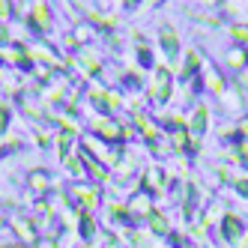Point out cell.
Masks as SVG:
<instances>
[{
	"instance_id": "cell-5",
	"label": "cell",
	"mask_w": 248,
	"mask_h": 248,
	"mask_svg": "<svg viewBox=\"0 0 248 248\" xmlns=\"http://www.w3.org/2000/svg\"><path fill=\"white\" fill-rule=\"evenodd\" d=\"M45 183H48V176H45L42 170H33V173H30V186L36 188V191H42V188H45Z\"/></svg>"
},
{
	"instance_id": "cell-10",
	"label": "cell",
	"mask_w": 248,
	"mask_h": 248,
	"mask_svg": "<svg viewBox=\"0 0 248 248\" xmlns=\"http://www.w3.org/2000/svg\"><path fill=\"white\" fill-rule=\"evenodd\" d=\"M6 39H9V33H6V27H0V45H6Z\"/></svg>"
},
{
	"instance_id": "cell-8",
	"label": "cell",
	"mask_w": 248,
	"mask_h": 248,
	"mask_svg": "<svg viewBox=\"0 0 248 248\" xmlns=\"http://www.w3.org/2000/svg\"><path fill=\"white\" fill-rule=\"evenodd\" d=\"M153 227H155V233H165V227H168V224H165L162 216H153Z\"/></svg>"
},
{
	"instance_id": "cell-3",
	"label": "cell",
	"mask_w": 248,
	"mask_h": 248,
	"mask_svg": "<svg viewBox=\"0 0 248 248\" xmlns=\"http://www.w3.org/2000/svg\"><path fill=\"white\" fill-rule=\"evenodd\" d=\"M132 212H135V216H150V201L138 194V198L132 201Z\"/></svg>"
},
{
	"instance_id": "cell-6",
	"label": "cell",
	"mask_w": 248,
	"mask_h": 248,
	"mask_svg": "<svg viewBox=\"0 0 248 248\" xmlns=\"http://www.w3.org/2000/svg\"><path fill=\"white\" fill-rule=\"evenodd\" d=\"M12 227L18 230V233H21L24 239H33V227H30L27 221H21V218H15V221H12Z\"/></svg>"
},
{
	"instance_id": "cell-7",
	"label": "cell",
	"mask_w": 248,
	"mask_h": 248,
	"mask_svg": "<svg viewBox=\"0 0 248 248\" xmlns=\"http://www.w3.org/2000/svg\"><path fill=\"white\" fill-rule=\"evenodd\" d=\"M162 42L168 48V54H173L176 51V36H173V30H162Z\"/></svg>"
},
{
	"instance_id": "cell-11",
	"label": "cell",
	"mask_w": 248,
	"mask_h": 248,
	"mask_svg": "<svg viewBox=\"0 0 248 248\" xmlns=\"http://www.w3.org/2000/svg\"><path fill=\"white\" fill-rule=\"evenodd\" d=\"M239 188H242V194H248V183H245V180L239 183Z\"/></svg>"
},
{
	"instance_id": "cell-4",
	"label": "cell",
	"mask_w": 248,
	"mask_h": 248,
	"mask_svg": "<svg viewBox=\"0 0 248 248\" xmlns=\"http://www.w3.org/2000/svg\"><path fill=\"white\" fill-rule=\"evenodd\" d=\"M168 87H170L168 75H165V72H158V78H155V96H158V99H165V96H168Z\"/></svg>"
},
{
	"instance_id": "cell-2",
	"label": "cell",
	"mask_w": 248,
	"mask_h": 248,
	"mask_svg": "<svg viewBox=\"0 0 248 248\" xmlns=\"http://www.w3.org/2000/svg\"><path fill=\"white\" fill-rule=\"evenodd\" d=\"M33 24H36V27H48V6H42V3H36V6H33Z\"/></svg>"
},
{
	"instance_id": "cell-12",
	"label": "cell",
	"mask_w": 248,
	"mask_h": 248,
	"mask_svg": "<svg viewBox=\"0 0 248 248\" xmlns=\"http://www.w3.org/2000/svg\"><path fill=\"white\" fill-rule=\"evenodd\" d=\"M39 248H54V242H39Z\"/></svg>"
},
{
	"instance_id": "cell-1",
	"label": "cell",
	"mask_w": 248,
	"mask_h": 248,
	"mask_svg": "<svg viewBox=\"0 0 248 248\" xmlns=\"http://www.w3.org/2000/svg\"><path fill=\"white\" fill-rule=\"evenodd\" d=\"M239 230H242V224H239L236 216H227V218H224V236H227V239H236Z\"/></svg>"
},
{
	"instance_id": "cell-9",
	"label": "cell",
	"mask_w": 248,
	"mask_h": 248,
	"mask_svg": "<svg viewBox=\"0 0 248 248\" xmlns=\"http://www.w3.org/2000/svg\"><path fill=\"white\" fill-rule=\"evenodd\" d=\"M9 9H12L9 3H0V18H6V15H9Z\"/></svg>"
}]
</instances>
